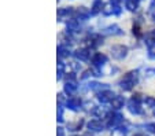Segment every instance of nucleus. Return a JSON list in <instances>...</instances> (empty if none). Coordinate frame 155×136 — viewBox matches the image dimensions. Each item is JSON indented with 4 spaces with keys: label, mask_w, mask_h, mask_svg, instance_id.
Here are the masks:
<instances>
[{
    "label": "nucleus",
    "mask_w": 155,
    "mask_h": 136,
    "mask_svg": "<svg viewBox=\"0 0 155 136\" xmlns=\"http://www.w3.org/2000/svg\"><path fill=\"white\" fill-rule=\"evenodd\" d=\"M136 83H137V71H129V73H126L124 76L122 80L120 81V85L122 89L129 91V89H132L136 85Z\"/></svg>",
    "instance_id": "1"
},
{
    "label": "nucleus",
    "mask_w": 155,
    "mask_h": 136,
    "mask_svg": "<svg viewBox=\"0 0 155 136\" xmlns=\"http://www.w3.org/2000/svg\"><path fill=\"white\" fill-rule=\"evenodd\" d=\"M126 52H128V48L124 47V45H114L111 48V54L115 59H122L124 56L126 55Z\"/></svg>",
    "instance_id": "2"
},
{
    "label": "nucleus",
    "mask_w": 155,
    "mask_h": 136,
    "mask_svg": "<svg viewBox=\"0 0 155 136\" xmlns=\"http://www.w3.org/2000/svg\"><path fill=\"white\" fill-rule=\"evenodd\" d=\"M129 111L132 114H141L143 110L140 107V102H139V98H132L129 101Z\"/></svg>",
    "instance_id": "3"
},
{
    "label": "nucleus",
    "mask_w": 155,
    "mask_h": 136,
    "mask_svg": "<svg viewBox=\"0 0 155 136\" xmlns=\"http://www.w3.org/2000/svg\"><path fill=\"white\" fill-rule=\"evenodd\" d=\"M122 115L120 114V113H115V114H113L111 117H110V120H108V124L107 127L108 128H117L120 127L121 124H122Z\"/></svg>",
    "instance_id": "4"
},
{
    "label": "nucleus",
    "mask_w": 155,
    "mask_h": 136,
    "mask_svg": "<svg viewBox=\"0 0 155 136\" xmlns=\"http://www.w3.org/2000/svg\"><path fill=\"white\" fill-rule=\"evenodd\" d=\"M88 129L92 131V132H102L104 129V125L99 120H92V121L88 122Z\"/></svg>",
    "instance_id": "5"
},
{
    "label": "nucleus",
    "mask_w": 155,
    "mask_h": 136,
    "mask_svg": "<svg viewBox=\"0 0 155 136\" xmlns=\"http://www.w3.org/2000/svg\"><path fill=\"white\" fill-rule=\"evenodd\" d=\"M115 95L113 94L111 91H107V89H104V91H102L99 94V99L102 102H111L113 99H114Z\"/></svg>",
    "instance_id": "6"
},
{
    "label": "nucleus",
    "mask_w": 155,
    "mask_h": 136,
    "mask_svg": "<svg viewBox=\"0 0 155 136\" xmlns=\"http://www.w3.org/2000/svg\"><path fill=\"white\" fill-rule=\"evenodd\" d=\"M92 62L95 63V66L100 68V66H103L106 62H107V56L103 55V54H96V55L94 56V59H92Z\"/></svg>",
    "instance_id": "7"
},
{
    "label": "nucleus",
    "mask_w": 155,
    "mask_h": 136,
    "mask_svg": "<svg viewBox=\"0 0 155 136\" xmlns=\"http://www.w3.org/2000/svg\"><path fill=\"white\" fill-rule=\"evenodd\" d=\"M110 103H111V106L114 107V109H121V107H124L125 99H124V96H118V95H115L114 99H113Z\"/></svg>",
    "instance_id": "8"
},
{
    "label": "nucleus",
    "mask_w": 155,
    "mask_h": 136,
    "mask_svg": "<svg viewBox=\"0 0 155 136\" xmlns=\"http://www.w3.org/2000/svg\"><path fill=\"white\" fill-rule=\"evenodd\" d=\"M68 106H69V109H71V110H78V109H81V102H80V99L71 98L68 101Z\"/></svg>",
    "instance_id": "9"
},
{
    "label": "nucleus",
    "mask_w": 155,
    "mask_h": 136,
    "mask_svg": "<svg viewBox=\"0 0 155 136\" xmlns=\"http://www.w3.org/2000/svg\"><path fill=\"white\" fill-rule=\"evenodd\" d=\"M103 33L104 35H121V29L117 26V25H113V26H108V28H106L104 30H103Z\"/></svg>",
    "instance_id": "10"
},
{
    "label": "nucleus",
    "mask_w": 155,
    "mask_h": 136,
    "mask_svg": "<svg viewBox=\"0 0 155 136\" xmlns=\"http://www.w3.org/2000/svg\"><path fill=\"white\" fill-rule=\"evenodd\" d=\"M74 55H76L77 59H81V61H87L89 58V52L87 50H78V51H76Z\"/></svg>",
    "instance_id": "11"
},
{
    "label": "nucleus",
    "mask_w": 155,
    "mask_h": 136,
    "mask_svg": "<svg viewBox=\"0 0 155 136\" xmlns=\"http://www.w3.org/2000/svg\"><path fill=\"white\" fill-rule=\"evenodd\" d=\"M125 6H126V8H128V10L135 11V10H137L139 0H125Z\"/></svg>",
    "instance_id": "12"
},
{
    "label": "nucleus",
    "mask_w": 155,
    "mask_h": 136,
    "mask_svg": "<svg viewBox=\"0 0 155 136\" xmlns=\"http://www.w3.org/2000/svg\"><path fill=\"white\" fill-rule=\"evenodd\" d=\"M147 44H148V55H150V58H154L155 59V41L154 40H148Z\"/></svg>",
    "instance_id": "13"
},
{
    "label": "nucleus",
    "mask_w": 155,
    "mask_h": 136,
    "mask_svg": "<svg viewBox=\"0 0 155 136\" xmlns=\"http://www.w3.org/2000/svg\"><path fill=\"white\" fill-rule=\"evenodd\" d=\"M76 89H77V85L74 83H66V85H64V91H66V94H69V95L74 94Z\"/></svg>",
    "instance_id": "14"
},
{
    "label": "nucleus",
    "mask_w": 155,
    "mask_h": 136,
    "mask_svg": "<svg viewBox=\"0 0 155 136\" xmlns=\"http://www.w3.org/2000/svg\"><path fill=\"white\" fill-rule=\"evenodd\" d=\"M102 7H103L102 0H96L94 3V6H92V14H97V12L102 10Z\"/></svg>",
    "instance_id": "15"
},
{
    "label": "nucleus",
    "mask_w": 155,
    "mask_h": 136,
    "mask_svg": "<svg viewBox=\"0 0 155 136\" xmlns=\"http://www.w3.org/2000/svg\"><path fill=\"white\" fill-rule=\"evenodd\" d=\"M59 52H61L62 56H66L69 54V50L66 47H63V45H61V47H59Z\"/></svg>",
    "instance_id": "16"
},
{
    "label": "nucleus",
    "mask_w": 155,
    "mask_h": 136,
    "mask_svg": "<svg viewBox=\"0 0 155 136\" xmlns=\"http://www.w3.org/2000/svg\"><path fill=\"white\" fill-rule=\"evenodd\" d=\"M146 129H148V131H151V132L155 133V124H147L146 125Z\"/></svg>",
    "instance_id": "17"
},
{
    "label": "nucleus",
    "mask_w": 155,
    "mask_h": 136,
    "mask_svg": "<svg viewBox=\"0 0 155 136\" xmlns=\"http://www.w3.org/2000/svg\"><path fill=\"white\" fill-rule=\"evenodd\" d=\"M58 120H59V121H63V111H62V107H59V111H58Z\"/></svg>",
    "instance_id": "18"
},
{
    "label": "nucleus",
    "mask_w": 155,
    "mask_h": 136,
    "mask_svg": "<svg viewBox=\"0 0 155 136\" xmlns=\"http://www.w3.org/2000/svg\"><path fill=\"white\" fill-rule=\"evenodd\" d=\"M58 136H64V132H63V128H58Z\"/></svg>",
    "instance_id": "19"
},
{
    "label": "nucleus",
    "mask_w": 155,
    "mask_h": 136,
    "mask_svg": "<svg viewBox=\"0 0 155 136\" xmlns=\"http://www.w3.org/2000/svg\"><path fill=\"white\" fill-rule=\"evenodd\" d=\"M110 2H111V3H113V6H118V4H120V2H121V0H110Z\"/></svg>",
    "instance_id": "20"
},
{
    "label": "nucleus",
    "mask_w": 155,
    "mask_h": 136,
    "mask_svg": "<svg viewBox=\"0 0 155 136\" xmlns=\"http://www.w3.org/2000/svg\"><path fill=\"white\" fill-rule=\"evenodd\" d=\"M133 136H146V135H144V133H135Z\"/></svg>",
    "instance_id": "21"
},
{
    "label": "nucleus",
    "mask_w": 155,
    "mask_h": 136,
    "mask_svg": "<svg viewBox=\"0 0 155 136\" xmlns=\"http://www.w3.org/2000/svg\"><path fill=\"white\" fill-rule=\"evenodd\" d=\"M154 19H155V14H154Z\"/></svg>",
    "instance_id": "22"
},
{
    "label": "nucleus",
    "mask_w": 155,
    "mask_h": 136,
    "mask_svg": "<svg viewBox=\"0 0 155 136\" xmlns=\"http://www.w3.org/2000/svg\"><path fill=\"white\" fill-rule=\"evenodd\" d=\"M85 136H89V135H85Z\"/></svg>",
    "instance_id": "23"
}]
</instances>
